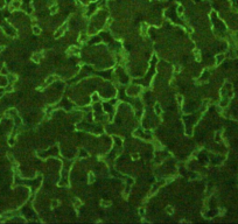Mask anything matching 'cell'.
I'll return each instance as SVG.
<instances>
[{
    "label": "cell",
    "mask_w": 238,
    "mask_h": 224,
    "mask_svg": "<svg viewBox=\"0 0 238 224\" xmlns=\"http://www.w3.org/2000/svg\"><path fill=\"white\" fill-rule=\"evenodd\" d=\"M40 30H39V28H34V33H39Z\"/></svg>",
    "instance_id": "6da1fadb"
}]
</instances>
